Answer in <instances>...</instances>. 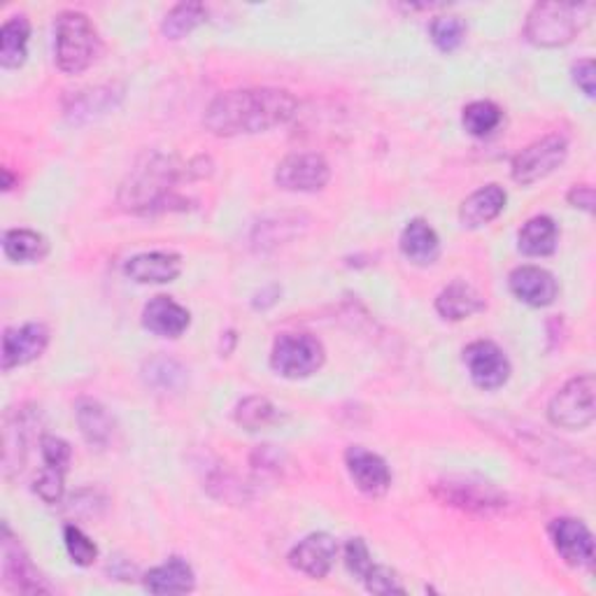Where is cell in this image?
Wrapping results in <instances>:
<instances>
[{
  "mask_svg": "<svg viewBox=\"0 0 596 596\" xmlns=\"http://www.w3.org/2000/svg\"><path fill=\"white\" fill-rule=\"evenodd\" d=\"M435 310L448 322H462L485 310V298L466 283H452L435 298Z\"/></svg>",
  "mask_w": 596,
  "mask_h": 596,
  "instance_id": "cell-24",
  "label": "cell"
},
{
  "mask_svg": "<svg viewBox=\"0 0 596 596\" xmlns=\"http://www.w3.org/2000/svg\"><path fill=\"white\" fill-rule=\"evenodd\" d=\"M64 543H66V550L70 554V560L77 566H91L96 562L98 548H96V543L79 527H75V525H66L64 527Z\"/></svg>",
  "mask_w": 596,
  "mask_h": 596,
  "instance_id": "cell-33",
  "label": "cell"
},
{
  "mask_svg": "<svg viewBox=\"0 0 596 596\" xmlns=\"http://www.w3.org/2000/svg\"><path fill=\"white\" fill-rule=\"evenodd\" d=\"M324 345L310 333H283L275 338L271 366L287 380H303L324 366Z\"/></svg>",
  "mask_w": 596,
  "mask_h": 596,
  "instance_id": "cell-6",
  "label": "cell"
},
{
  "mask_svg": "<svg viewBox=\"0 0 596 596\" xmlns=\"http://www.w3.org/2000/svg\"><path fill=\"white\" fill-rule=\"evenodd\" d=\"M558 243H560V229L548 214L531 217L518 235V247L527 256H550L554 250H558Z\"/></svg>",
  "mask_w": 596,
  "mask_h": 596,
  "instance_id": "cell-26",
  "label": "cell"
},
{
  "mask_svg": "<svg viewBox=\"0 0 596 596\" xmlns=\"http://www.w3.org/2000/svg\"><path fill=\"white\" fill-rule=\"evenodd\" d=\"M124 273L137 285H166L183 273V260L175 252H143L131 256Z\"/></svg>",
  "mask_w": 596,
  "mask_h": 596,
  "instance_id": "cell-19",
  "label": "cell"
},
{
  "mask_svg": "<svg viewBox=\"0 0 596 596\" xmlns=\"http://www.w3.org/2000/svg\"><path fill=\"white\" fill-rule=\"evenodd\" d=\"M280 420V410H277L266 396H247L235 406V422L247 431H260Z\"/></svg>",
  "mask_w": 596,
  "mask_h": 596,
  "instance_id": "cell-29",
  "label": "cell"
},
{
  "mask_svg": "<svg viewBox=\"0 0 596 596\" xmlns=\"http://www.w3.org/2000/svg\"><path fill=\"white\" fill-rule=\"evenodd\" d=\"M3 252L14 264H37L49 254V241L31 229H10L3 235Z\"/></svg>",
  "mask_w": 596,
  "mask_h": 596,
  "instance_id": "cell-27",
  "label": "cell"
},
{
  "mask_svg": "<svg viewBox=\"0 0 596 596\" xmlns=\"http://www.w3.org/2000/svg\"><path fill=\"white\" fill-rule=\"evenodd\" d=\"M550 541L560 558L573 569H589L594 564V536L585 522L560 518L550 525Z\"/></svg>",
  "mask_w": 596,
  "mask_h": 596,
  "instance_id": "cell-11",
  "label": "cell"
},
{
  "mask_svg": "<svg viewBox=\"0 0 596 596\" xmlns=\"http://www.w3.org/2000/svg\"><path fill=\"white\" fill-rule=\"evenodd\" d=\"M504 122V110L492 101H473L464 108L462 124L473 137H487Z\"/></svg>",
  "mask_w": 596,
  "mask_h": 596,
  "instance_id": "cell-30",
  "label": "cell"
},
{
  "mask_svg": "<svg viewBox=\"0 0 596 596\" xmlns=\"http://www.w3.org/2000/svg\"><path fill=\"white\" fill-rule=\"evenodd\" d=\"M191 324V314L170 296H154L143 308V327L158 338H180Z\"/></svg>",
  "mask_w": 596,
  "mask_h": 596,
  "instance_id": "cell-20",
  "label": "cell"
},
{
  "mask_svg": "<svg viewBox=\"0 0 596 596\" xmlns=\"http://www.w3.org/2000/svg\"><path fill=\"white\" fill-rule=\"evenodd\" d=\"M512 443L518 445V450L525 452L533 464H539L543 468H552V473H558V475H564L566 468L578 471V473H581V468L589 471V464L581 466V456H575L564 443L552 441L550 435L531 431V433H527V439L512 441Z\"/></svg>",
  "mask_w": 596,
  "mask_h": 596,
  "instance_id": "cell-18",
  "label": "cell"
},
{
  "mask_svg": "<svg viewBox=\"0 0 596 596\" xmlns=\"http://www.w3.org/2000/svg\"><path fill=\"white\" fill-rule=\"evenodd\" d=\"M508 194L499 185H487L473 191L460 208V220L464 229H481L494 222L506 208Z\"/></svg>",
  "mask_w": 596,
  "mask_h": 596,
  "instance_id": "cell-21",
  "label": "cell"
},
{
  "mask_svg": "<svg viewBox=\"0 0 596 596\" xmlns=\"http://www.w3.org/2000/svg\"><path fill=\"white\" fill-rule=\"evenodd\" d=\"M569 156V143L564 135H545L541 141L531 143L520 154H515L510 164V175L518 185H536L545 180L548 175L558 170Z\"/></svg>",
  "mask_w": 596,
  "mask_h": 596,
  "instance_id": "cell-8",
  "label": "cell"
},
{
  "mask_svg": "<svg viewBox=\"0 0 596 596\" xmlns=\"http://www.w3.org/2000/svg\"><path fill=\"white\" fill-rule=\"evenodd\" d=\"M569 203L573 208H581L585 212H592L594 210V189L589 185H575L569 191Z\"/></svg>",
  "mask_w": 596,
  "mask_h": 596,
  "instance_id": "cell-40",
  "label": "cell"
},
{
  "mask_svg": "<svg viewBox=\"0 0 596 596\" xmlns=\"http://www.w3.org/2000/svg\"><path fill=\"white\" fill-rule=\"evenodd\" d=\"M338 560V543L329 533H310L306 539L294 545L289 552V564L298 573L308 575L312 581H322L329 575Z\"/></svg>",
  "mask_w": 596,
  "mask_h": 596,
  "instance_id": "cell-14",
  "label": "cell"
},
{
  "mask_svg": "<svg viewBox=\"0 0 596 596\" xmlns=\"http://www.w3.org/2000/svg\"><path fill=\"white\" fill-rule=\"evenodd\" d=\"M3 578L5 585L14 592L22 594H45L52 592V587L45 583L43 575L35 571L31 560L26 558V552L14 541V536L10 533V527H3Z\"/></svg>",
  "mask_w": 596,
  "mask_h": 596,
  "instance_id": "cell-16",
  "label": "cell"
},
{
  "mask_svg": "<svg viewBox=\"0 0 596 596\" xmlns=\"http://www.w3.org/2000/svg\"><path fill=\"white\" fill-rule=\"evenodd\" d=\"M145 377L150 385L158 389H175L185 383V368L173 360H166V356H158V360H152L147 364Z\"/></svg>",
  "mask_w": 596,
  "mask_h": 596,
  "instance_id": "cell-34",
  "label": "cell"
},
{
  "mask_svg": "<svg viewBox=\"0 0 596 596\" xmlns=\"http://www.w3.org/2000/svg\"><path fill=\"white\" fill-rule=\"evenodd\" d=\"M510 291L529 308H548L558 301L560 285L554 275L541 266H520L508 277Z\"/></svg>",
  "mask_w": 596,
  "mask_h": 596,
  "instance_id": "cell-17",
  "label": "cell"
},
{
  "mask_svg": "<svg viewBox=\"0 0 596 596\" xmlns=\"http://www.w3.org/2000/svg\"><path fill=\"white\" fill-rule=\"evenodd\" d=\"M206 16H208V10L201 3H180L166 14L162 31L170 40H183L194 29L201 26L206 22Z\"/></svg>",
  "mask_w": 596,
  "mask_h": 596,
  "instance_id": "cell-31",
  "label": "cell"
},
{
  "mask_svg": "<svg viewBox=\"0 0 596 596\" xmlns=\"http://www.w3.org/2000/svg\"><path fill=\"white\" fill-rule=\"evenodd\" d=\"M49 345V329L40 322L12 327L3 333V371L26 366L43 356Z\"/></svg>",
  "mask_w": 596,
  "mask_h": 596,
  "instance_id": "cell-12",
  "label": "cell"
},
{
  "mask_svg": "<svg viewBox=\"0 0 596 596\" xmlns=\"http://www.w3.org/2000/svg\"><path fill=\"white\" fill-rule=\"evenodd\" d=\"M331 180V166L322 154L301 152L289 154L277 164L275 185L285 191H322Z\"/></svg>",
  "mask_w": 596,
  "mask_h": 596,
  "instance_id": "cell-9",
  "label": "cell"
},
{
  "mask_svg": "<svg viewBox=\"0 0 596 596\" xmlns=\"http://www.w3.org/2000/svg\"><path fill=\"white\" fill-rule=\"evenodd\" d=\"M12 183H14V180H12L10 170H8V168H3V189H5V191H10V189H12Z\"/></svg>",
  "mask_w": 596,
  "mask_h": 596,
  "instance_id": "cell-41",
  "label": "cell"
},
{
  "mask_svg": "<svg viewBox=\"0 0 596 596\" xmlns=\"http://www.w3.org/2000/svg\"><path fill=\"white\" fill-rule=\"evenodd\" d=\"M364 583H366V589L373 594H404L406 592L401 578L389 566L373 564V569L366 573Z\"/></svg>",
  "mask_w": 596,
  "mask_h": 596,
  "instance_id": "cell-36",
  "label": "cell"
},
{
  "mask_svg": "<svg viewBox=\"0 0 596 596\" xmlns=\"http://www.w3.org/2000/svg\"><path fill=\"white\" fill-rule=\"evenodd\" d=\"M64 478H66V471H58V468H52V466H45L43 471H40V475L35 478V485H33V492L43 499L45 504H56L62 501L64 496Z\"/></svg>",
  "mask_w": 596,
  "mask_h": 596,
  "instance_id": "cell-35",
  "label": "cell"
},
{
  "mask_svg": "<svg viewBox=\"0 0 596 596\" xmlns=\"http://www.w3.org/2000/svg\"><path fill=\"white\" fill-rule=\"evenodd\" d=\"M180 177V166L173 156L162 152H147L126 175L119 189V203L131 212L164 210L166 203L175 201L173 185Z\"/></svg>",
  "mask_w": 596,
  "mask_h": 596,
  "instance_id": "cell-2",
  "label": "cell"
},
{
  "mask_svg": "<svg viewBox=\"0 0 596 596\" xmlns=\"http://www.w3.org/2000/svg\"><path fill=\"white\" fill-rule=\"evenodd\" d=\"M433 494L445 506L473 515H494L510 506L508 496L501 489H496L487 481L473 478V475H450V478L435 483Z\"/></svg>",
  "mask_w": 596,
  "mask_h": 596,
  "instance_id": "cell-5",
  "label": "cell"
},
{
  "mask_svg": "<svg viewBox=\"0 0 596 596\" xmlns=\"http://www.w3.org/2000/svg\"><path fill=\"white\" fill-rule=\"evenodd\" d=\"M464 364L475 387L485 391L501 389L510 380V362L506 352L492 341H473L464 350Z\"/></svg>",
  "mask_w": 596,
  "mask_h": 596,
  "instance_id": "cell-10",
  "label": "cell"
},
{
  "mask_svg": "<svg viewBox=\"0 0 596 596\" xmlns=\"http://www.w3.org/2000/svg\"><path fill=\"white\" fill-rule=\"evenodd\" d=\"M101 35L85 12L66 10L54 22V58L66 75H79L101 54Z\"/></svg>",
  "mask_w": 596,
  "mask_h": 596,
  "instance_id": "cell-3",
  "label": "cell"
},
{
  "mask_svg": "<svg viewBox=\"0 0 596 596\" xmlns=\"http://www.w3.org/2000/svg\"><path fill=\"white\" fill-rule=\"evenodd\" d=\"M296 108V98L285 89H235L214 98L206 110L203 124L210 133L222 137L254 135L287 124Z\"/></svg>",
  "mask_w": 596,
  "mask_h": 596,
  "instance_id": "cell-1",
  "label": "cell"
},
{
  "mask_svg": "<svg viewBox=\"0 0 596 596\" xmlns=\"http://www.w3.org/2000/svg\"><path fill=\"white\" fill-rule=\"evenodd\" d=\"M431 40L433 45L439 47L441 52L450 54L454 49H460L464 37H466V22L462 16L456 14H443V16H435L431 22Z\"/></svg>",
  "mask_w": 596,
  "mask_h": 596,
  "instance_id": "cell-32",
  "label": "cell"
},
{
  "mask_svg": "<svg viewBox=\"0 0 596 596\" xmlns=\"http://www.w3.org/2000/svg\"><path fill=\"white\" fill-rule=\"evenodd\" d=\"M40 454H43L45 466L58 471H68L73 460L70 445L64 439H56V435H43V439H40Z\"/></svg>",
  "mask_w": 596,
  "mask_h": 596,
  "instance_id": "cell-37",
  "label": "cell"
},
{
  "mask_svg": "<svg viewBox=\"0 0 596 596\" xmlns=\"http://www.w3.org/2000/svg\"><path fill=\"white\" fill-rule=\"evenodd\" d=\"M345 466L356 489L366 496H383L391 487V471L380 454L362 445H352L345 452Z\"/></svg>",
  "mask_w": 596,
  "mask_h": 596,
  "instance_id": "cell-13",
  "label": "cell"
},
{
  "mask_svg": "<svg viewBox=\"0 0 596 596\" xmlns=\"http://www.w3.org/2000/svg\"><path fill=\"white\" fill-rule=\"evenodd\" d=\"M143 585L150 594H187L196 587V575L185 560L170 558L162 566L150 569Z\"/></svg>",
  "mask_w": 596,
  "mask_h": 596,
  "instance_id": "cell-23",
  "label": "cell"
},
{
  "mask_svg": "<svg viewBox=\"0 0 596 596\" xmlns=\"http://www.w3.org/2000/svg\"><path fill=\"white\" fill-rule=\"evenodd\" d=\"M3 473L5 478H12L26 464L29 445L33 441V429H35V412L29 408L22 410H10L5 415L3 424Z\"/></svg>",
  "mask_w": 596,
  "mask_h": 596,
  "instance_id": "cell-15",
  "label": "cell"
},
{
  "mask_svg": "<svg viewBox=\"0 0 596 596\" xmlns=\"http://www.w3.org/2000/svg\"><path fill=\"white\" fill-rule=\"evenodd\" d=\"M345 566L360 581H364L366 573L373 569L371 550L362 539H350L347 541V545H345Z\"/></svg>",
  "mask_w": 596,
  "mask_h": 596,
  "instance_id": "cell-38",
  "label": "cell"
},
{
  "mask_svg": "<svg viewBox=\"0 0 596 596\" xmlns=\"http://www.w3.org/2000/svg\"><path fill=\"white\" fill-rule=\"evenodd\" d=\"M31 22L24 14H14L0 29V66L19 68L29 56Z\"/></svg>",
  "mask_w": 596,
  "mask_h": 596,
  "instance_id": "cell-25",
  "label": "cell"
},
{
  "mask_svg": "<svg viewBox=\"0 0 596 596\" xmlns=\"http://www.w3.org/2000/svg\"><path fill=\"white\" fill-rule=\"evenodd\" d=\"M594 391L596 383L594 375L585 373L569 380L558 394L552 396V401L548 406V417L554 427L560 429H587L594 417H596V406H594Z\"/></svg>",
  "mask_w": 596,
  "mask_h": 596,
  "instance_id": "cell-7",
  "label": "cell"
},
{
  "mask_svg": "<svg viewBox=\"0 0 596 596\" xmlns=\"http://www.w3.org/2000/svg\"><path fill=\"white\" fill-rule=\"evenodd\" d=\"M592 12V5H575V3H539L533 5L525 35L536 47H562L578 35L583 22Z\"/></svg>",
  "mask_w": 596,
  "mask_h": 596,
  "instance_id": "cell-4",
  "label": "cell"
},
{
  "mask_svg": "<svg viewBox=\"0 0 596 596\" xmlns=\"http://www.w3.org/2000/svg\"><path fill=\"white\" fill-rule=\"evenodd\" d=\"M573 82L578 85V89L587 96V98H594V75H596V68H594V62L592 58H583V62H578L573 66Z\"/></svg>",
  "mask_w": 596,
  "mask_h": 596,
  "instance_id": "cell-39",
  "label": "cell"
},
{
  "mask_svg": "<svg viewBox=\"0 0 596 596\" xmlns=\"http://www.w3.org/2000/svg\"><path fill=\"white\" fill-rule=\"evenodd\" d=\"M399 247L408 262L417 266H429L441 254V238L424 220H410L401 233Z\"/></svg>",
  "mask_w": 596,
  "mask_h": 596,
  "instance_id": "cell-22",
  "label": "cell"
},
{
  "mask_svg": "<svg viewBox=\"0 0 596 596\" xmlns=\"http://www.w3.org/2000/svg\"><path fill=\"white\" fill-rule=\"evenodd\" d=\"M77 424H79V431H82V435H85V441L91 448L103 450L112 441L114 422H112L110 412L98 401L85 399V401L77 404Z\"/></svg>",
  "mask_w": 596,
  "mask_h": 596,
  "instance_id": "cell-28",
  "label": "cell"
}]
</instances>
